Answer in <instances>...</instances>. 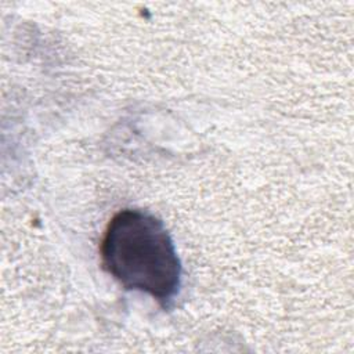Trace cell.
<instances>
[{"label": "cell", "instance_id": "obj_1", "mask_svg": "<svg viewBox=\"0 0 354 354\" xmlns=\"http://www.w3.org/2000/svg\"><path fill=\"white\" fill-rule=\"evenodd\" d=\"M102 268L124 289L140 290L170 307L181 286V263L165 224L153 214L123 209L101 241Z\"/></svg>", "mask_w": 354, "mask_h": 354}]
</instances>
